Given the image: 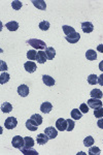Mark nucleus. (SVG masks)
Wrapping results in <instances>:
<instances>
[{"mask_svg": "<svg viewBox=\"0 0 103 155\" xmlns=\"http://www.w3.org/2000/svg\"><path fill=\"white\" fill-rule=\"evenodd\" d=\"M27 44H30L32 48L37 49V50H43V49H46V44L43 40L36 39H31L29 40H27Z\"/></svg>", "mask_w": 103, "mask_h": 155, "instance_id": "1", "label": "nucleus"}, {"mask_svg": "<svg viewBox=\"0 0 103 155\" xmlns=\"http://www.w3.org/2000/svg\"><path fill=\"white\" fill-rule=\"evenodd\" d=\"M13 147L17 148V149H22L23 147H25V141H24V138H22L21 136H15L13 138L12 141Z\"/></svg>", "mask_w": 103, "mask_h": 155, "instance_id": "2", "label": "nucleus"}, {"mask_svg": "<svg viewBox=\"0 0 103 155\" xmlns=\"http://www.w3.org/2000/svg\"><path fill=\"white\" fill-rule=\"evenodd\" d=\"M18 125V120L15 117H8L4 122V127L6 129H13L15 127H17Z\"/></svg>", "mask_w": 103, "mask_h": 155, "instance_id": "3", "label": "nucleus"}, {"mask_svg": "<svg viewBox=\"0 0 103 155\" xmlns=\"http://www.w3.org/2000/svg\"><path fill=\"white\" fill-rule=\"evenodd\" d=\"M102 102H100V99H97V98H91V99L88 100V105L89 108L93 110H97L99 108H102Z\"/></svg>", "mask_w": 103, "mask_h": 155, "instance_id": "4", "label": "nucleus"}, {"mask_svg": "<svg viewBox=\"0 0 103 155\" xmlns=\"http://www.w3.org/2000/svg\"><path fill=\"white\" fill-rule=\"evenodd\" d=\"M44 133L49 136L50 140H54V139L58 136V129H56L55 127H53V126L46 127V128L44 129Z\"/></svg>", "mask_w": 103, "mask_h": 155, "instance_id": "5", "label": "nucleus"}, {"mask_svg": "<svg viewBox=\"0 0 103 155\" xmlns=\"http://www.w3.org/2000/svg\"><path fill=\"white\" fill-rule=\"evenodd\" d=\"M56 127L59 131H64L67 129V120H65L63 118H60L56 122Z\"/></svg>", "mask_w": 103, "mask_h": 155, "instance_id": "6", "label": "nucleus"}, {"mask_svg": "<svg viewBox=\"0 0 103 155\" xmlns=\"http://www.w3.org/2000/svg\"><path fill=\"white\" fill-rule=\"evenodd\" d=\"M79 39H80V35L78 32H74V33H72V34L65 36V39H66L69 44H77L78 40H79Z\"/></svg>", "mask_w": 103, "mask_h": 155, "instance_id": "7", "label": "nucleus"}, {"mask_svg": "<svg viewBox=\"0 0 103 155\" xmlns=\"http://www.w3.org/2000/svg\"><path fill=\"white\" fill-rule=\"evenodd\" d=\"M24 68H25L26 71H28L29 73H32L37 69V66L33 61H27L26 63L24 64Z\"/></svg>", "mask_w": 103, "mask_h": 155, "instance_id": "8", "label": "nucleus"}, {"mask_svg": "<svg viewBox=\"0 0 103 155\" xmlns=\"http://www.w3.org/2000/svg\"><path fill=\"white\" fill-rule=\"evenodd\" d=\"M18 93L19 95H21L22 97H26L29 94V87L27 85H21V86L18 87Z\"/></svg>", "mask_w": 103, "mask_h": 155, "instance_id": "9", "label": "nucleus"}, {"mask_svg": "<svg viewBox=\"0 0 103 155\" xmlns=\"http://www.w3.org/2000/svg\"><path fill=\"white\" fill-rule=\"evenodd\" d=\"M36 60L39 64H43L46 63V61L48 60V57H46V52L43 51H39L37 52V56H36Z\"/></svg>", "mask_w": 103, "mask_h": 155, "instance_id": "10", "label": "nucleus"}, {"mask_svg": "<svg viewBox=\"0 0 103 155\" xmlns=\"http://www.w3.org/2000/svg\"><path fill=\"white\" fill-rule=\"evenodd\" d=\"M82 29L85 33H91L94 30V25L91 22H84L82 23Z\"/></svg>", "mask_w": 103, "mask_h": 155, "instance_id": "11", "label": "nucleus"}, {"mask_svg": "<svg viewBox=\"0 0 103 155\" xmlns=\"http://www.w3.org/2000/svg\"><path fill=\"white\" fill-rule=\"evenodd\" d=\"M52 109H53V105L49 102H43L41 105H40V111L44 114H49L52 111Z\"/></svg>", "mask_w": 103, "mask_h": 155, "instance_id": "12", "label": "nucleus"}, {"mask_svg": "<svg viewBox=\"0 0 103 155\" xmlns=\"http://www.w3.org/2000/svg\"><path fill=\"white\" fill-rule=\"evenodd\" d=\"M49 140H50V139H49V136H46V133H39L36 138V142L37 144H39V145H46Z\"/></svg>", "mask_w": 103, "mask_h": 155, "instance_id": "13", "label": "nucleus"}, {"mask_svg": "<svg viewBox=\"0 0 103 155\" xmlns=\"http://www.w3.org/2000/svg\"><path fill=\"white\" fill-rule=\"evenodd\" d=\"M26 127L28 128L30 131H36L37 128H38V125L32 120V119H29V120L26 121Z\"/></svg>", "mask_w": 103, "mask_h": 155, "instance_id": "14", "label": "nucleus"}, {"mask_svg": "<svg viewBox=\"0 0 103 155\" xmlns=\"http://www.w3.org/2000/svg\"><path fill=\"white\" fill-rule=\"evenodd\" d=\"M42 82L46 84V86H49V87H52L55 85V80H54L53 78L50 77V76L48 75H43L42 76Z\"/></svg>", "mask_w": 103, "mask_h": 155, "instance_id": "15", "label": "nucleus"}, {"mask_svg": "<svg viewBox=\"0 0 103 155\" xmlns=\"http://www.w3.org/2000/svg\"><path fill=\"white\" fill-rule=\"evenodd\" d=\"M32 3H33V5H34L36 8H38V10H44L46 8V1H43V0H33Z\"/></svg>", "mask_w": 103, "mask_h": 155, "instance_id": "16", "label": "nucleus"}, {"mask_svg": "<svg viewBox=\"0 0 103 155\" xmlns=\"http://www.w3.org/2000/svg\"><path fill=\"white\" fill-rule=\"evenodd\" d=\"M20 151H21L24 155H38V152H37L36 150L32 149V148L23 147L22 149H20Z\"/></svg>", "mask_w": 103, "mask_h": 155, "instance_id": "17", "label": "nucleus"}, {"mask_svg": "<svg viewBox=\"0 0 103 155\" xmlns=\"http://www.w3.org/2000/svg\"><path fill=\"white\" fill-rule=\"evenodd\" d=\"M46 54L49 60H53L54 57L56 56V50L53 47H48V48L46 49Z\"/></svg>", "mask_w": 103, "mask_h": 155, "instance_id": "18", "label": "nucleus"}, {"mask_svg": "<svg viewBox=\"0 0 103 155\" xmlns=\"http://www.w3.org/2000/svg\"><path fill=\"white\" fill-rule=\"evenodd\" d=\"M86 58L90 61H95L97 59V53L94 50H88L86 53Z\"/></svg>", "mask_w": 103, "mask_h": 155, "instance_id": "19", "label": "nucleus"}, {"mask_svg": "<svg viewBox=\"0 0 103 155\" xmlns=\"http://www.w3.org/2000/svg\"><path fill=\"white\" fill-rule=\"evenodd\" d=\"M5 27L10 31H15V30H18V28H19V23L15 22V21L8 22V23L5 24Z\"/></svg>", "mask_w": 103, "mask_h": 155, "instance_id": "20", "label": "nucleus"}, {"mask_svg": "<svg viewBox=\"0 0 103 155\" xmlns=\"http://www.w3.org/2000/svg\"><path fill=\"white\" fill-rule=\"evenodd\" d=\"M82 117V113L80 112V110L78 109H73L71 111V118L74 119V120H79Z\"/></svg>", "mask_w": 103, "mask_h": 155, "instance_id": "21", "label": "nucleus"}, {"mask_svg": "<svg viewBox=\"0 0 103 155\" xmlns=\"http://www.w3.org/2000/svg\"><path fill=\"white\" fill-rule=\"evenodd\" d=\"M90 94H91L92 98H97V99H100V98H102V96H103V93L100 89H93Z\"/></svg>", "mask_w": 103, "mask_h": 155, "instance_id": "22", "label": "nucleus"}, {"mask_svg": "<svg viewBox=\"0 0 103 155\" xmlns=\"http://www.w3.org/2000/svg\"><path fill=\"white\" fill-rule=\"evenodd\" d=\"M1 111L3 113H10V112L13 111V105L12 103L10 102H4L3 105H1Z\"/></svg>", "mask_w": 103, "mask_h": 155, "instance_id": "23", "label": "nucleus"}, {"mask_svg": "<svg viewBox=\"0 0 103 155\" xmlns=\"http://www.w3.org/2000/svg\"><path fill=\"white\" fill-rule=\"evenodd\" d=\"M10 75H8L7 73H1V75H0V84L1 85H4V84H6V83L10 81Z\"/></svg>", "mask_w": 103, "mask_h": 155, "instance_id": "24", "label": "nucleus"}, {"mask_svg": "<svg viewBox=\"0 0 103 155\" xmlns=\"http://www.w3.org/2000/svg\"><path fill=\"white\" fill-rule=\"evenodd\" d=\"M62 29H63V32L65 33V35H70V34H72V33H74V32H77V31L74 30V28L73 27H71V26H67V25H64L63 27H62Z\"/></svg>", "mask_w": 103, "mask_h": 155, "instance_id": "25", "label": "nucleus"}, {"mask_svg": "<svg viewBox=\"0 0 103 155\" xmlns=\"http://www.w3.org/2000/svg\"><path fill=\"white\" fill-rule=\"evenodd\" d=\"M24 141H25V147L27 148H32L34 146V140L31 136H25Z\"/></svg>", "mask_w": 103, "mask_h": 155, "instance_id": "26", "label": "nucleus"}, {"mask_svg": "<svg viewBox=\"0 0 103 155\" xmlns=\"http://www.w3.org/2000/svg\"><path fill=\"white\" fill-rule=\"evenodd\" d=\"M36 56H37V52L35 50H29L27 52V58L29 60H36Z\"/></svg>", "mask_w": 103, "mask_h": 155, "instance_id": "27", "label": "nucleus"}, {"mask_svg": "<svg viewBox=\"0 0 103 155\" xmlns=\"http://www.w3.org/2000/svg\"><path fill=\"white\" fill-rule=\"evenodd\" d=\"M31 119L36 123L37 125L42 124V117L39 115V114H34V115L31 116Z\"/></svg>", "mask_w": 103, "mask_h": 155, "instance_id": "28", "label": "nucleus"}, {"mask_svg": "<svg viewBox=\"0 0 103 155\" xmlns=\"http://www.w3.org/2000/svg\"><path fill=\"white\" fill-rule=\"evenodd\" d=\"M88 83L90 85H96L98 83V77L96 75H90L88 77Z\"/></svg>", "mask_w": 103, "mask_h": 155, "instance_id": "29", "label": "nucleus"}, {"mask_svg": "<svg viewBox=\"0 0 103 155\" xmlns=\"http://www.w3.org/2000/svg\"><path fill=\"white\" fill-rule=\"evenodd\" d=\"M50 22H48V21H42V22H40L39 23V28L41 29L42 31H46V30H49L50 29Z\"/></svg>", "mask_w": 103, "mask_h": 155, "instance_id": "30", "label": "nucleus"}, {"mask_svg": "<svg viewBox=\"0 0 103 155\" xmlns=\"http://www.w3.org/2000/svg\"><path fill=\"white\" fill-rule=\"evenodd\" d=\"M93 144H94V138L91 136H87V138L84 140V145L86 146V147H91Z\"/></svg>", "mask_w": 103, "mask_h": 155, "instance_id": "31", "label": "nucleus"}, {"mask_svg": "<svg viewBox=\"0 0 103 155\" xmlns=\"http://www.w3.org/2000/svg\"><path fill=\"white\" fill-rule=\"evenodd\" d=\"M67 120V131H72L73 128H74L75 126V123L74 121L72 120V119H66Z\"/></svg>", "mask_w": 103, "mask_h": 155, "instance_id": "32", "label": "nucleus"}, {"mask_svg": "<svg viewBox=\"0 0 103 155\" xmlns=\"http://www.w3.org/2000/svg\"><path fill=\"white\" fill-rule=\"evenodd\" d=\"M12 6L15 10H21V7L23 6V3H22L21 1H19V0H15V1L12 2Z\"/></svg>", "mask_w": 103, "mask_h": 155, "instance_id": "33", "label": "nucleus"}, {"mask_svg": "<svg viewBox=\"0 0 103 155\" xmlns=\"http://www.w3.org/2000/svg\"><path fill=\"white\" fill-rule=\"evenodd\" d=\"M100 153H101V151L98 147H91L89 149V154L90 155H99Z\"/></svg>", "mask_w": 103, "mask_h": 155, "instance_id": "34", "label": "nucleus"}, {"mask_svg": "<svg viewBox=\"0 0 103 155\" xmlns=\"http://www.w3.org/2000/svg\"><path fill=\"white\" fill-rule=\"evenodd\" d=\"M94 116L98 119L103 118V108H99V109L95 110V111H94Z\"/></svg>", "mask_w": 103, "mask_h": 155, "instance_id": "35", "label": "nucleus"}, {"mask_svg": "<svg viewBox=\"0 0 103 155\" xmlns=\"http://www.w3.org/2000/svg\"><path fill=\"white\" fill-rule=\"evenodd\" d=\"M79 110L82 114H87L89 112V105L87 103H82L79 107Z\"/></svg>", "mask_w": 103, "mask_h": 155, "instance_id": "36", "label": "nucleus"}, {"mask_svg": "<svg viewBox=\"0 0 103 155\" xmlns=\"http://www.w3.org/2000/svg\"><path fill=\"white\" fill-rule=\"evenodd\" d=\"M0 70H1L2 73L7 70V65H6V63L3 60H0Z\"/></svg>", "mask_w": 103, "mask_h": 155, "instance_id": "37", "label": "nucleus"}, {"mask_svg": "<svg viewBox=\"0 0 103 155\" xmlns=\"http://www.w3.org/2000/svg\"><path fill=\"white\" fill-rule=\"evenodd\" d=\"M97 125H98V127H99V128L103 129V119H101V118H100L99 120H98V122H97Z\"/></svg>", "mask_w": 103, "mask_h": 155, "instance_id": "38", "label": "nucleus"}, {"mask_svg": "<svg viewBox=\"0 0 103 155\" xmlns=\"http://www.w3.org/2000/svg\"><path fill=\"white\" fill-rule=\"evenodd\" d=\"M98 84H99L100 86H103V73L100 77H98Z\"/></svg>", "mask_w": 103, "mask_h": 155, "instance_id": "39", "label": "nucleus"}, {"mask_svg": "<svg viewBox=\"0 0 103 155\" xmlns=\"http://www.w3.org/2000/svg\"><path fill=\"white\" fill-rule=\"evenodd\" d=\"M97 51L103 54V44H98V46H97Z\"/></svg>", "mask_w": 103, "mask_h": 155, "instance_id": "40", "label": "nucleus"}, {"mask_svg": "<svg viewBox=\"0 0 103 155\" xmlns=\"http://www.w3.org/2000/svg\"><path fill=\"white\" fill-rule=\"evenodd\" d=\"M99 69H100L101 71H103V60L99 63Z\"/></svg>", "mask_w": 103, "mask_h": 155, "instance_id": "41", "label": "nucleus"}]
</instances>
